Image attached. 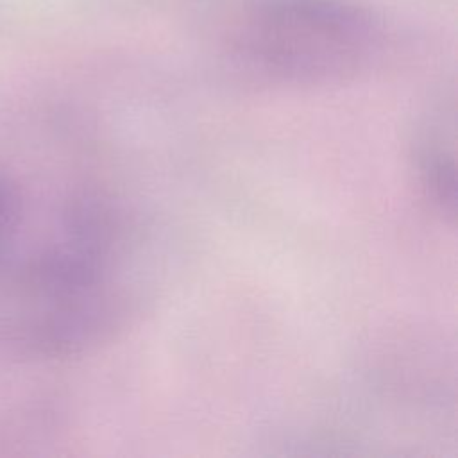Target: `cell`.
I'll return each instance as SVG.
<instances>
[{
    "mask_svg": "<svg viewBox=\"0 0 458 458\" xmlns=\"http://www.w3.org/2000/svg\"><path fill=\"white\" fill-rule=\"evenodd\" d=\"M227 48L250 68L292 82H329L367 68L385 41L381 18L356 0H240Z\"/></svg>",
    "mask_w": 458,
    "mask_h": 458,
    "instance_id": "6da1fadb",
    "label": "cell"
},
{
    "mask_svg": "<svg viewBox=\"0 0 458 458\" xmlns=\"http://www.w3.org/2000/svg\"><path fill=\"white\" fill-rule=\"evenodd\" d=\"M426 199L444 215H454V122L442 113L426 122L413 150Z\"/></svg>",
    "mask_w": 458,
    "mask_h": 458,
    "instance_id": "7a4b0ae2",
    "label": "cell"
}]
</instances>
